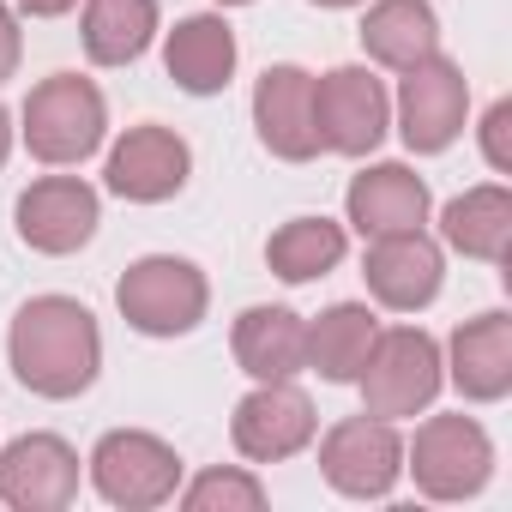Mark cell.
Instances as JSON below:
<instances>
[{"label":"cell","mask_w":512,"mask_h":512,"mask_svg":"<svg viewBox=\"0 0 512 512\" xmlns=\"http://www.w3.org/2000/svg\"><path fill=\"white\" fill-rule=\"evenodd\" d=\"M7 356H13L19 386H31L37 398H79V392H91V380L103 368V332L85 302L37 296L19 308V320L7 332Z\"/></svg>","instance_id":"1"},{"label":"cell","mask_w":512,"mask_h":512,"mask_svg":"<svg viewBox=\"0 0 512 512\" xmlns=\"http://www.w3.org/2000/svg\"><path fill=\"white\" fill-rule=\"evenodd\" d=\"M356 380H362V410L368 416H380V422L416 416L440 392V344L428 332H416V326L374 332L368 362H362Z\"/></svg>","instance_id":"2"},{"label":"cell","mask_w":512,"mask_h":512,"mask_svg":"<svg viewBox=\"0 0 512 512\" xmlns=\"http://www.w3.org/2000/svg\"><path fill=\"white\" fill-rule=\"evenodd\" d=\"M205 272L193 260H175V253H151V260L127 266V278L115 284V308L133 332L145 338H181L205 320Z\"/></svg>","instance_id":"3"},{"label":"cell","mask_w":512,"mask_h":512,"mask_svg":"<svg viewBox=\"0 0 512 512\" xmlns=\"http://www.w3.org/2000/svg\"><path fill=\"white\" fill-rule=\"evenodd\" d=\"M103 91L79 73H55L25 97V145L37 163H85L103 145Z\"/></svg>","instance_id":"4"},{"label":"cell","mask_w":512,"mask_h":512,"mask_svg":"<svg viewBox=\"0 0 512 512\" xmlns=\"http://www.w3.org/2000/svg\"><path fill=\"white\" fill-rule=\"evenodd\" d=\"M91 482L109 506H127V512H145V506H163L181 482V458L169 440L145 434V428H115L97 440L91 452Z\"/></svg>","instance_id":"5"},{"label":"cell","mask_w":512,"mask_h":512,"mask_svg":"<svg viewBox=\"0 0 512 512\" xmlns=\"http://www.w3.org/2000/svg\"><path fill=\"white\" fill-rule=\"evenodd\" d=\"M386 115H392V97L368 67H332L326 79H314V133L326 151L368 157L386 139Z\"/></svg>","instance_id":"6"},{"label":"cell","mask_w":512,"mask_h":512,"mask_svg":"<svg viewBox=\"0 0 512 512\" xmlns=\"http://www.w3.org/2000/svg\"><path fill=\"white\" fill-rule=\"evenodd\" d=\"M410 470L428 500H464V494H482L494 470V446L470 416H434L410 440Z\"/></svg>","instance_id":"7"},{"label":"cell","mask_w":512,"mask_h":512,"mask_svg":"<svg viewBox=\"0 0 512 512\" xmlns=\"http://www.w3.org/2000/svg\"><path fill=\"white\" fill-rule=\"evenodd\" d=\"M320 470H326V482L338 488V494H350V500H380V494H392V482H398V470H404V440H398V428L392 422H380V416H350V422H338L326 440H320Z\"/></svg>","instance_id":"8"},{"label":"cell","mask_w":512,"mask_h":512,"mask_svg":"<svg viewBox=\"0 0 512 512\" xmlns=\"http://www.w3.org/2000/svg\"><path fill=\"white\" fill-rule=\"evenodd\" d=\"M79 494V452L61 434H19L0 452V500L19 512H67Z\"/></svg>","instance_id":"9"},{"label":"cell","mask_w":512,"mask_h":512,"mask_svg":"<svg viewBox=\"0 0 512 512\" xmlns=\"http://www.w3.org/2000/svg\"><path fill=\"white\" fill-rule=\"evenodd\" d=\"M229 440L253 464H272V458L302 452L314 440V404H308V392L290 386V380H260V392H247L235 404Z\"/></svg>","instance_id":"10"},{"label":"cell","mask_w":512,"mask_h":512,"mask_svg":"<svg viewBox=\"0 0 512 512\" xmlns=\"http://www.w3.org/2000/svg\"><path fill=\"white\" fill-rule=\"evenodd\" d=\"M464 109H470V85L446 55H428L404 73L398 91V121H404V145L410 151H446L464 133Z\"/></svg>","instance_id":"11"},{"label":"cell","mask_w":512,"mask_h":512,"mask_svg":"<svg viewBox=\"0 0 512 512\" xmlns=\"http://www.w3.org/2000/svg\"><path fill=\"white\" fill-rule=\"evenodd\" d=\"M187 169H193V151L181 133L145 121V127H127V139L109 151V187L133 205H163L187 187Z\"/></svg>","instance_id":"12"},{"label":"cell","mask_w":512,"mask_h":512,"mask_svg":"<svg viewBox=\"0 0 512 512\" xmlns=\"http://www.w3.org/2000/svg\"><path fill=\"white\" fill-rule=\"evenodd\" d=\"M19 235L37 253H79L97 235V187L79 175H43L19 193Z\"/></svg>","instance_id":"13"},{"label":"cell","mask_w":512,"mask_h":512,"mask_svg":"<svg viewBox=\"0 0 512 512\" xmlns=\"http://www.w3.org/2000/svg\"><path fill=\"white\" fill-rule=\"evenodd\" d=\"M253 127H260L272 157L308 163L320 151V133H314V73L266 67V79L253 85Z\"/></svg>","instance_id":"14"},{"label":"cell","mask_w":512,"mask_h":512,"mask_svg":"<svg viewBox=\"0 0 512 512\" xmlns=\"http://www.w3.org/2000/svg\"><path fill=\"white\" fill-rule=\"evenodd\" d=\"M362 278L368 290L398 308V314H416L440 296V247L422 235V229H398V235H374L368 260H362Z\"/></svg>","instance_id":"15"},{"label":"cell","mask_w":512,"mask_h":512,"mask_svg":"<svg viewBox=\"0 0 512 512\" xmlns=\"http://www.w3.org/2000/svg\"><path fill=\"white\" fill-rule=\"evenodd\" d=\"M350 223L362 235H398V229H422L428 217V181L410 175L404 163H374L350 181Z\"/></svg>","instance_id":"16"},{"label":"cell","mask_w":512,"mask_h":512,"mask_svg":"<svg viewBox=\"0 0 512 512\" xmlns=\"http://www.w3.org/2000/svg\"><path fill=\"white\" fill-rule=\"evenodd\" d=\"M452 386L476 404H494L512 392V320L476 314L452 332Z\"/></svg>","instance_id":"17"},{"label":"cell","mask_w":512,"mask_h":512,"mask_svg":"<svg viewBox=\"0 0 512 512\" xmlns=\"http://www.w3.org/2000/svg\"><path fill=\"white\" fill-rule=\"evenodd\" d=\"M163 67H169V79H175L181 91L211 97V91H223L229 73H235V31H229L217 13H193V19H181V25L169 31Z\"/></svg>","instance_id":"18"},{"label":"cell","mask_w":512,"mask_h":512,"mask_svg":"<svg viewBox=\"0 0 512 512\" xmlns=\"http://www.w3.org/2000/svg\"><path fill=\"white\" fill-rule=\"evenodd\" d=\"M235 362L253 380H296L308 368V326L290 308H247L235 320Z\"/></svg>","instance_id":"19"},{"label":"cell","mask_w":512,"mask_h":512,"mask_svg":"<svg viewBox=\"0 0 512 512\" xmlns=\"http://www.w3.org/2000/svg\"><path fill=\"white\" fill-rule=\"evenodd\" d=\"M362 49L380 67L410 73L416 61L440 55V19L428 0H374V13L362 19Z\"/></svg>","instance_id":"20"},{"label":"cell","mask_w":512,"mask_h":512,"mask_svg":"<svg viewBox=\"0 0 512 512\" xmlns=\"http://www.w3.org/2000/svg\"><path fill=\"white\" fill-rule=\"evenodd\" d=\"M440 229H446V241H452L458 253L500 266L506 247H512V193H506V187H470V193H458V199L446 205Z\"/></svg>","instance_id":"21"},{"label":"cell","mask_w":512,"mask_h":512,"mask_svg":"<svg viewBox=\"0 0 512 512\" xmlns=\"http://www.w3.org/2000/svg\"><path fill=\"white\" fill-rule=\"evenodd\" d=\"M157 37V0H85V55L97 67H127Z\"/></svg>","instance_id":"22"},{"label":"cell","mask_w":512,"mask_h":512,"mask_svg":"<svg viewBox=\"0 0 512 512\" xmlns=\"http://www.w3.org/2000/svg\"><path fill=\"white\" fill-rule=\"evenodd\" d=\"M374 314L362 302H338L326 308L314 326H308V368H320L332 386H350L368 362V344H374Z\"/></svg>","instance_id":"23"},{"label":"cell","mask_w":512,"mask_h":512,"mask_svg":"<svg viewBox=\"0 0 512 512\" xmlns=\"http://www.w3.org/2000/svg\"><path fill=\"white\" fill-rule=\"evenodd\" d=\"M344 260V229L326 223V217H296L284 223L272 241H266V266L284 278V284H308L320 272H332Z\"/></svg>","instance_id":"24"},{"label":"cell","mask_w":512,"mask_h":512,"mask_svg":"<svg viewBox=\"0 0 512 512\" xmlns=\"http://www.w3.org/2000/svg\"><path fill=\"white\" fill-rule=\"evenodd\" d=\"M260 506H266V488L247 470H205L187 488V512H260Z\"/></svg>","instance_id":"25"},{"label":"cell","mask_w":512,"mask_h":512,"mask_svg":"<svg viewBox=\"0 0 512 512\" xmlns=\"http://www.w3.org/2000/svg\"><path fill=\"white\" fill-rule=\"evenodd\" d=\"M506 133H512V103L500 97V103L488 109V121H482V151H488L494 169H512V145H506Z\"/></svg>","instance_id":"26"},{"label":"cell","mask_w":512,"mask_h":512,"mask_svg":"<svg viewBox=\"0 0 512 512\" xmlns=\"http://www.w3.org/2000/svg\"><path fill=\"white\" fill-rule=\"evenodd\" d=\"M13 67H19V19L13 7H0V85L13 79Z\"/></svg>","instance_id":"27"},{"label":"cell","mask_w":512,"mask_h":512,"mask_svg":"<svg viewBox=\"0 0 512 512\" xmlns=\"http://www.w3.org/2000/svg\"><path fill=\"white\" fill-rule=\"evenodd\" d=\"M19 7H25V13H37V19H61L73 0H19Z\"/></svg>","instance_id":"28"},{"label":"cell","mask_w":512,"mask_h":512,"mask_svg":"<svg viewBox=\"0 0 512 512\" xmlns=\"http://www.w3.org/2000/svg\"><path fill=\"white\" fill-rule=\"evenodd\" d=\"M7 151H13V121H7V109H0V163H7Z\"/></svg>","instance_id":"29"},{"label":"cell","mask_w":512,"mask_h":512,"mask_svg":"<svg viewBox=\"0 0 512 512\" xmlns=\"http://www.w3.org/2000/svg\"><path fill=\"white\" fill-rule=\"evenodd\" d=\"M314 7H356V0H314Z\"/></svg>","instance_id":"30"},{"label":"cell","mask_w":512,"mask_h":512,"mask_svg":"<svg viewBox=\"0 0 512 512\" xmlns=\"http://www.w3.org/2000/svg\"><path fill=\"white\" fill-rule=\"evenodd\" d=\"M223 7H247V0H223Z\"/></svg>","instance_id":"31"}]
</instances>
